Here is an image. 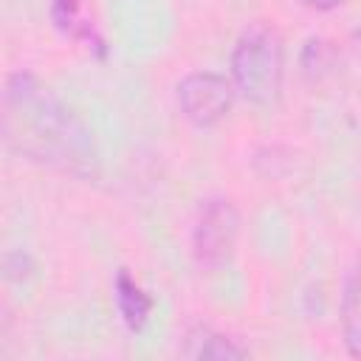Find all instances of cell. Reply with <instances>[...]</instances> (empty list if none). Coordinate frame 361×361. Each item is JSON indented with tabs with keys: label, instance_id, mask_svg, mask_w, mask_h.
<instances>
[{
	"label": "cell",
	"instance_id": "cell-3",
	"mask_svg": "<svg viewBox=\"0 0 361 361\" xmlns=\"http://www.w3.org/2000/svg\"><path fill=\"white\" fill-rule=\"evenodd\" d=\"M240 237V212L228 197H206L192 226V257L203 271L231 262Z\"/></svg>",
	"mask_w": 361,
	"mask_h": 361
},
{
	"label": "cell",
	"instance_id": "cell-4",
	"mask_svg": "<svg viewBox=\"0 0 361 361\" xmlns=\"http://www.w3.org/2000/svg\"><path fill=\"white\" fill-rule=\"evenodd\" d=\"M234 85L226 73L217 71H192L178 82L175 99L186 121L195 127H214L220 124L234 104Z\"/></svg>",
	"mask_w": 361,
	"mask_h": 361
},
{
	"label": "cell",
	"instance_id": "cell-1",
	"mask_svg": "<svg viewBox=\"0 0 361 361\" xmlns=\"http://www.w3.org/2000/svg\"><path fill=\"white\" fill-rule=\"evenodd\" d=\"M0 133L11 152L39 166L76 178L99 169L93 130L31 71H14L3 82Z\"/></svg>",
	"mask_w": 361,
	"mask_h": 361
},
{
	"label": "cell",
	"instance_id": "cell-8",
	"mask_svg": "<svg viewBox=\"0 0 361 361\" xmlns=\"http://www.w3.org/2000/svg\"><path fill=\"white\" fill-rule=\"evenodd\" d=\"M51 17H54V23H56V28H59L62 34H68L71 39L85 42L87 48L99 51V56H104V39H102V34L93 28V23H90L87 17H82L79 0H54Z\"/></svg>",
	"mask_w": 361,
	"mask_h": 361
},
{
	"label": "cell",
	"instance_id": "cell-2",
	"mask_svg": "<svg viewBox=\"0 0 361 361\" xmlns=\"http://www.w3.org/2000/svg\"><path fill=\"white\" fill-rule=\"evenodd\" d=\"M228 79L251 104L271 107L285 82V39L271 23H251L231 48Z\"/></svg>",
	"mask_w": 361,
	"mask_h": 361
},
{
	"label": "cell",
	"instance_id": "cell-7",
	"mask_svg": "<svg viewBox=\"0 0 361 361\" xmlns=\"http://www.w3.org/2000/svg\"><path fill=\"white\" fill-rule=\"evenodd\" d=\"M341 338L353 358H361V259L353 265L341 293Z\"/></svg>",
	"mask_w": 361,
	"mask_h": 361
},
{
	"label": "cell",
	"instance_id": "cell-5",
	"mask_svg": "<svg viewBox=\"0 0 361 361\" xmlns=\"http://www.w3.org/2000/svg\"><path fill=\"white\" fill-rule=\"evenodd\" d=\"M180 355L186 358H248V347L237 344V338H231L223 330H214L212 324H195L186 330L183 336V347Z\"/></svg>",
	"mask_w": 361,
	"mask_h": 361
},
{
	"label": "cell",
	"instance_id": "cell-9",
	"mask_svg": "<svg viewBox=\"0 0 361 361\" xmlns=\"http://www.w3.org/2000/svg\"><path fill=\"white\" fill-rule=\"evenodd\" d=\"M299 6H305V8H310V11H333V8H338L344 0H296Z\"/></svg>",
	"mask_w": 361,
	"mask_h": 361
},
{
	"label": "cell",
	"instance_id": "cell-6",
	"mask_svg": "<svg viewBox=\"0 0 361 361\" xmlns=\"http://www.w3.org/2000/svg\"><path fill=\"white\" fill-rule=\"evenodd\" d=\"M113 290H116V305H118V313H121L124 324L138 333L147 324L149 313H152V296L130 276L127 268H118Z\"/></svg>",
	"mask_w": 361,
	"mask_h": 361
}]
</instances>
